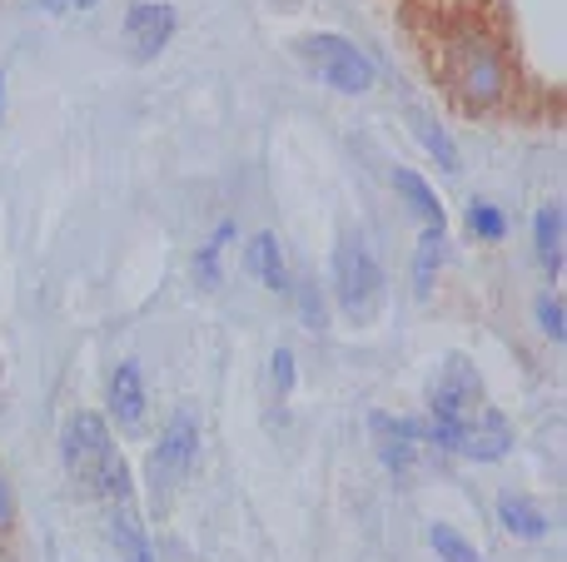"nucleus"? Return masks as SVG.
Returning <instances> with one entry per match:
<instances>
[{
  "label": "nucleus",
  "instance_id": "obj_3",
  "mask_svg": "<svg viewBox=\"0 0 567 562\" xmlns=\"http://www.w3.org/2000/svg\"><path fill=\"white\" fill-rule=\"evenodd\" d=\"M60 448H65V473H70V483H75L80 493L100 498V488H105L110 468L120 464V448L110 444L105 418L90 414V408L70 414V418H65V434H60Z\"/></svg>",
  "mask_w": 567,
  "mask_h": 562
},
{
  "label": "nucleus",
  "instance_id": "obj_6",
  "mask_svg": "<svg viewBox=\"0 0 567 562\" xmlns=\"http://www.w3.org/2000/svg\"><path fill=\"white\" fill-rule=\"evenodd\" d=\"M433 444L453 448L458 458H473V464H498L503 454L513 448V424L498 414V408L483 404L473 418H463V424L453 428H429Z\"/></svg>",
  "mask_w": 567,
  "mask_h": 562
},
{
  "label": "nucleus",
  "instance_id": "obj_24",
  "mask_svg": "<svg viewBox=\"0 0 567 562\" xmlns=\"http://www.w3.org/2000/svg\"><path fill=\"white\" fill-rule=\"evenodd\" d=\"M303 319H309V329H323V299L313 289H303Z\"/></svg>",
  "mask_w": 567,
  "mask_h": 562
},
{
  "label": "nucleus",
  "instance_id": "obj_22",
  "mask_svg": "<svg viewBox=\"0 0 567 562\" xmlns=\"http://www.w3.org/2000/svg\"><path fill=\"white\" fill-rule=\"evenodd\" d=\"M269 384H275V398L293 394V354L289 348H275V358H269Z\"/></svg>",
  "mask_w": 567,
  "mask_h": 562
},
{
  "label": "nucleus",
  "instance_id": "obj_13",
  "mask_svg": "<svg viewBox=\"0 0 567 562\" xmlns=\"http://www.w3.org/2000/svg\"><path fill=\"white\" fill-rule=\"evenodd\" d=\"M393 185H399V195L409 199V209L423 219V229H449V219H443V205L439 195H433L429 179H419L413 169H393Z\"/></svg>",
  "mask_w": 567,
  "mask_h": 562
},
{
  "label": "nucleus",
  "instance_id": "obj_14",
  "mask_svg": "<svg viewBox=\"0 0 567 562\" xmlns=\"http://www.w3.org/2000/svg\"><path fill=\"white\" fill-rule=\"evenodd\" d=\"M249 269L259 274V284L275 289V294H284L289 289V264H284V244L275 235H255V244H249Z\"/></svg>",
  "mask_w": 567,
  "mask_h": 562
},
{
  "label": "nucleus",
  "instance_id": "obj_20",
  "mask_svg": "<svg viewBox=\"0 0 567 562\" xmlns=\"http://www.w3.org/2000/svg\"><path fill=\"white\" fill-rule=\"evenodd\" d=\"M235 239V225H219L215 229V239H209L205 249H199V259H195V274L205 279V284H219V249Z\"/></svg>",
  "mask_w": 567,
  "mask_h": 562
},
{
  "label": "nucleus",
  "instance_id": "obj_9",
  "mask_svg": "<svg viewBox=\"0 0 567 562\" xmlns=\"http://www.w3.org/2000/svg\"><path fill=\"white\" fill-rule=\"evenodd\" d=\"M373 428V444H379V458L393 478H409L419 468V454L429 444V428L413 424V418H393V414H373L369 418Z\"/></svg>",
  "mask_w": 567,
  "mask_h": 562
},
{
  "label": "nucleus",
  "instance_id": "obj_4",
  "mask_svg": "<svg viewBox=\"0 0 567 562\" xmlns=\"http://www.w3.org/2000/svg\"><path fill=\"white\" fill-rule=\"evenodd\" d=\"M299 55L309 60V65L323 75V85H333L339 95H363V90H373V60L363 55L353 40L309 35V40H299Z\"/></svg>",
  "mask_w": 567,
  "mask_h": 562
},
{
  "label": "nucleus",
  "instance_id": "obj_5",
  "mask_svg": "<svg viewBox=\"0 0 567 562\" xmlns=\"http://www.w3.org/2000/svg\"><path fill=\"white\" fill-rule=\"evenodd\" d=\"M429 408H433L429 428H453V424H463V418H473L483 408V374L463 354H449L429 388Z\"/></svg>",
  "mask_w": 567,
  "mask_h": 562
},
{
  "label": "nucleus",
  "instance_id": "obj_18",
  "mask_svg": "<svg viewBox=\"0 0 567 562\" xmlns=\"http://www.w3.org/2000/svg\"><path fill=\"white\" fill-rule=\"evenodd\" d=\"M468 229L478 239H488V244H498V239L508 235V219H503L498 209L488 205V199H473V205H468Z\"/></svg>",
  "mask_w": 567,
  "mask_h": 562
},
{
  "label": "nucleus",
  "instance_id": "obj_19",
  "mask_svg": "<svg viewBox=\"0 0 567 562\" xmlns=\"http://www.w3.org/2000/svg\"><path fill=\"white\" fill-rule=\"evenodd\" d=\"M419 139H423V149H429V155L439 159L443 169H458V149H453L449 135H443V125H433V119H419Z\"/></svg>",
  "mask_w": 567,
  "mask_h": 562
},
{
  "label": "nucleus",
  "instance_id": "obj_8",
  "mask_svg": "<svg viewBox=\"0 0 567 562\" xmlns=\"http://www.w3.org/2000/svg\"><path fill=\"white\" fill-rule=\"evenodd\" d=\"M175 30H179V15H175V6H165V0H135L130 6V15H125V50H130V60H155L159 50L175 40Z\"/></svg>",
  "mask_w": 567,
  "mask_h": 562
},
{
  "label": "nucleus",
  "instance_id": "obj_23",
  "mask_svg": "<svg viewBox=\"0 0 567 562\" xmlns=\"http://www.w3.org/2000/svg\"><path fill=\"white\" fill-rule=\"evenodd\" d=\"M10 523H16V498H10V483H6V473H0V538L10 533Z\"/></svg>",
  "mask_w": 567,
  "mask_h": 562
},
{
  "label": "nucleus",
  "instance_id": "obj_17",
  "mask_svg": "<svg viewBox=\"0 0 567 562\" xmlns=\"http://www.w3.org/2000/svg\"><path fill=\"white\" fill-rule=\"evenodd\" d=\"M429 543H433V553H439L443 562H478V548H473L463 533H453L449 523H433L429 528Z\"/></svg>",
  "mask_w": 567,
  "mask_h": 562
},
{
  "label": "nucleus",
  "instance_id": "obj_10",
  "mask_svg": "<svg viewBox=\"0 0 567 562\" xmlns=\"http://www.w3.org/2000/svg\"><path fill=\"white\" fill-rule=\"evenodd\" d=\"M195 444H199L195 418H189V414H175V418H169V428H165V438H159L155 464H150V468H155L165 483H175V478H185L189 464H195Z\"/></svg>",
  "mask_w": 567,
  "mask_h": 562
},
{
  "label": "nucleus",
  "instance_id": "obj_12",
  "mask_svg": "<svg viewBox=\"0 0 567 562\" xmlns=\"http://www.w3.org/2000/svg\"><path fill=\"white\" fill-rule=\"evenodd\" d=\"M498 523L508 528L513 538H528V543L548 538V518H543V508L528 503L523 493H503V498H498Z\"/></svg>",
  "mask_w": 567,
  "mask_h": 562
},
{
  "label": "nucleus",
  "instance_id": "obj_16",
  "mask_svg": "<svg viewBox=\"0 0 567 562\" xmlns=\"http://www.w3.org/2000/svg\"><path fill=\"white\" fill-rule=\"evenodd\" d=\"M439 264H443V229H423V239H419V259H413V294H419V299H429Z\"/></svg>",
  "mask_w": 567,
  "mask_h": 562
},
{
  "label": "nucleus",
  "instance_id": "obj_21",
  "mask_svg": "<svg viewBox=\"0 0 567 562\" xmlns=\"http://www.w3.org/2000/svg\"><path fill=\"white\" fill-rule=\"evenodd\" d=\"M538 324H543V334H548L553 344H563V339H567V324H563V299H558V294H543V299H538Z\"/></svg>",
  "mask_w": 567,
  "mask_h": 562
},
{
  "label": "nucleus",
  "instance_id": "obj_11",
  "mask_svg": "<svg viewBox=\"0 0 567 562\" xmlns=\"http://www.w3.org/2000/svg\"><path fill=\"white\" fill-rule=\"evenodd\" d=\"M110 408H115L120 424H140L145 418V374L140 364H120L110 378Z\"/></svg>",
  "mask_w": 567,
  "mask_h": 562
},
{
  "label": "nucleus",
  "instance_id": "obj_2",
  "mask_svg": "<svg viewBox=\"0 0 567 562\" xmlns=\"http://www.w3.org/2000/svg\"><path fill=\"white\" fill-rule=\"evenodd\" d=\"M333 299L353 324H373L383 309V269L363 235H343L333 249Z\"/></svg>",
  "mask_w": 567,
  "mask_h": 562
},
{
  "label": "nucleus",
  "instance_id": "obj_26",
  "mask_svg": "<svg viewBox=\"0 0 567 562\" xmlns=\"http://www.w3.org/2000/svg\"><path fill=\"white\" fill-rule=\"evenodd\" d=\"M0 110H6V75H0Z\"/></svg>",
  "mask_w": 567,
  "mask_h": 562
},
{
  "label": "nucleus",
  "instance_id": "obj_1",
  "mask_svg": "<svg viewBox=\"0 0 567 562\" xmlns=\"http://www.w3.org/2000/svg\"><path fill=\"white\" fill-rule=\"evenodd\" d=\"M443 75H449V90L458 95L463 110H493L508 95V60L478 30H463V35L449 40L443 50Z\"/></svg>",
  "mask_w": 567,
  "mask_h": 562
},
{
  "label": "nucleus",
  "instance_id": "obj_15",
  "mask_svg": "<svg viewBox=\"0 0 567 562\" xmlns=\"http://www.w3.org/2000/svg\"><path fill=\"white\" fill-rule=\"evenodd\" d=\"M533 239H538V259L548 274L563 269V205H543L533 215Z\"/></svg>",
  "mask_w": 567,
  "mask_h": 562
},
{
  "label": "nucleus",
  "instance_id": "obj_25",
  "mask_svg": "<svg viewBox=\"0 0 567 562\" xmlns=\"http://www.w3.org/2000/svg\"><path fill=\"white\" fill-rule=\"evenodd\" d=\"M70 6H75V10H90V6H100V0H70Z\"/></svg>",
  "mask_w": 567,
  "mask_h": 562
},
{
  "label": "nucleus",
  "instance_id": "obj_7",
  "mask_svg": "<svg viewBox=\"0 0 567 562\" xmlns=\"http://www.w3.org/2000/svg\"><path fill=\"white\" fill-rule=\"evenodd\" d=\"M100 498L110 503V538H115V548L125 553V562H150L145 523H140V508H135V488H130V464H125V458L110 468Z\"/></svg>",
  "mask_w": 567,
  "mask_h": 562
}]
</instances>
